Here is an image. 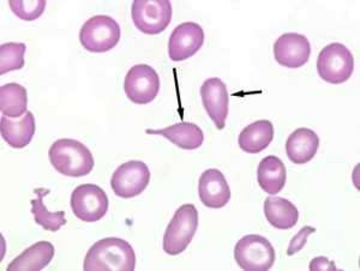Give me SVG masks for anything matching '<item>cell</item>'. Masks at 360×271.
<instances>
[{"label":"cell","mask_w":360,"mask_h":271,"mask_svg":"<svg viewBox=\"0 0 360 271\" xmlns=\"http://www.w3.org/2000/svg\"><path fill=\"white\" fill-rule=\"evenodd\" d=\"M28 94L18 83H8L0 88V111L11 119H20L27 113Z\"/></svg>","instance_id":"obj_22"},{"label":"cell","mask_w":360,"mask_h":271,"mask_svg":"<svg viewBox=\"0 0 360 271\" xmlns=\"http://www.w3.org/2000/svg\"><path fill=\"white\" fill-rule=\"evenodd\" d=\"M274 140V126L269 120H257L246 126L238 138L242 150L249 154H258L269 147Z\"/></svg>","instance_id":"obj_18"},{"label":"cell","mask_w":360,"mask_h":271,"mask_svg":"<svg viewBox=\"0 0 360 271\" xmlns=\"http://www.w3.org/2000/svg\"><path fill=\"white\" fill-rule=\"evenodd\" d=\"M127 99L137 105H147L155 100L160 91V77L152 66L139 64L132 66L124 81Z\"/></svg>","instance_id":"obj_9"},{"label":"cell","mask_w":360,"mask_h":271,"mask_svg":"<svg viewBox=\"0 0 360 271\" xmlns=\"http://www.w3.org/2000/svg\"><path fill=\"white\" fill-rule=\"evenodd\" d=\"M311 54V46L302 34L286 33L274 44V57L287 69H299L305 65Z\"/></svg>","instance_id":"obj_12"},{"label":"cell","mask_w":360,"mask_h":271,"mask_svg":"<svg viewBox=\"0 0 360 271\" xmlns=\"http://www.w3.org/2000/svg\"><path fill=\"white\" fill-rule=\"evenodd\" d=\"M286 179V167L278 157H264L258 164L257 181L264 192L278 194L285 187Z\"/></svg>","instance_id":"obj_21"},{"label":"cell","mask_w":360,"mask_h":271,"mask_svg":"<svg viewBox=\"0 0 360 271\" xmlns=\"http://www.w3.org/2000/svg\"><path fill=\"white\" fill-rule=\"evenodd\" d=\"M131 17L139 32L156 35L166 30L172 20V4L168 0H135Z\"/></svg>","instance_id":"obj_7"},{"label":"cell","mask_w":360,"mask_h":271,"mask_svg":"<svg viewBox=\"0 0 360 271\" xmlns=\"http://www.w3.org/2000/svg\"><path fill=\"white\" fill-rule=\"evenodd\" d=\"M150 181V171L142 161L132 160L120 164L113 173L111 186L115 196L132 198L147 189Z\"/></svg>","instance_id":"obj_10"},{"label":"cell","mask_w":360,"mask_h":271,"mask_svg":"<svg viewBox=\"0 0 360 271\" xmlns=\"http://www.w3.org/2000/svg\"><path fill=\"white\" fill-rule=\"evenodd\" d=\"M25 51L27 46L20 42H8L0 46V74L23 69Z\"/></svg>","instance_id":"obj_24"},{"label":"cell","mask_w":360,"mask_h":271,"mask_svg":"<svg viewBox=\"0 0 360 271\" xmlns=\"http://www.w3.org/2000/svg\"><path fill=\"white\" fill-rule=\"evenodd\" d=\"M198 228V211L193 204H184L176 210L164 235V251L167 255L183 253L193 242Z\"/></svg>","instance_id":"obj_3"},{"label":"cell","mask_w":360,"mask_h":271,"mask_svg":"<svg viewBox=\"0 0 360 271\" xmlns=\"http://www.w3.org/2000/svg\"><path fill=\"white\" fill-rule=\"evenodd\" d=\"M122 30L118 22L106 15L91 17L82 25L79 41L84 50L94 53H103L118 45Z\"/></svg>","instance_id":"obj_4"},{"label":"cell","mask_w":360,"mask_h":271,"mask_svg":"<svg viewBox=\"0 0 360 271\" xmlns=\"http://www.w3.org/2000/svg\"><path fill=\"white\" fill-rule=\"evenodd\" d=\"M316 232V228L310 226H305L299 230L298 233L292 238L290 246L287 249V255L293 256L298 253L299 251L303 250V247L307 245V238L310 235L314 234Z\"/></svg>","instance_id":"obj_26"},{"label":"cell","mask_w":360,"mask_h":271,"mask_svg":"<svg viewBox=\"0 0 360 271\" xmlns=\"http://www.w3.org/2000/svg\"><path fill=\"white\" fill-rule=\"evenodd\" d=\"M203 107L219 130L225 128L229 117V91L221 79L213 77L205 81L201 86Z\"/></svg>","instance_id":"obj_13"},{"label":"cell","mask_w":360,"mask_h":271,"mask_svg":"<svg viewBox=\"0 0 360 271\" xmlns=\"http://www.w3.org/2000/svg\"><path fill=\"white\" fill-rule=\"evenodd\" d=\"M205 42V30L195 22L176 27L169 37L168 55L173 62H183L200 51Z\"/></svg>","instance_id":"obj_11"},{"label":"cell","mask_w":360,"mask_h":271,"mask_svg":"<svg viewBox=\"0 0 360 271\" xmlns=\"http://www.w3.org/2000/svg\"><path fill=\"white\" fill-rule=\"evenodd\" d=\"M54 246L49 242H39L23 251L8 265V270H42L54 258Z\"/></svg>","instance_id":"obj_19"},{"label":"cell","mask_w":360,"mask_h":271,"mask_svg":"<svg viewBox=\"0 0 360 271\" xmlns=\"http://www.w3.org/2000/svg\"><path fill=\"white\" fill-rule=\"evenodd\" d=\"M148 135L162 136L168 140H171L176 147L185 149V150H193L198 149L203 144L205 135L200 126L193 123L174 124L172 126L160 130H150L148 128Z\"/></svg>","instance_id":"obj_17"},{"label":"cell","mask_w":360,"mask_h":271,"mask_svg":"<svg viewBox=\"0 0 360 271\" xmlns=\"http://www.w3.org/2000/svg\"><path fill=\"white\" fill-rule=\"evenodd\" d=\"M275 258L274 247L262 235H245L234 247V259L243 270H269L274 265Z\"/></svg>","instance_id":"obj_5"},{"label":"cell","mask_w":360,"mask_h":271,"mask_svg":"<svg viewBox=\"0 0 360 271\" xmlns=\"http://www.w3.org/2000/svg\"><path fill=\"white\" fill-rule=\"evenodd\" d=\"M136 267L135 251L127 240L105 238L86 252L83 269L86 271H132Z\"/></svg>","instance_id":"obj_1"},{"label":"cell","mask_w":360,"mask_h":271,"mask_svg":"<svg viewBox=\"0 0 360 271\" xmlns=\"http://www.w3.org/2000/svg\"><path fill=\"white\" fill-rule=\"evenodd\" d=\"M8 5L18 18L27 22L35 21L41 16L46 8L45 0H10Z\"/></svg>","instance_id":"obj_25"},{"label":"cell","mask_w":360,"mask_h":271,"mask_svg":"<svg viewBox=\"0 0 360 271\" xmlns=\"http://www.w3.org/2000/svg\"><path fill=\"white\" fill-rule=\"evenodd\" d=\"M49 157L56 171L66 177H84L94 168V157L89 149L71 138L56 140L49 148Z\"/></svg>","instance_id":"obj_2"},{"label":"cell","mask_w":360,"mask_h":271,"mask_svg":"<svg viewBox=\"0 0 360 271\" xmlns=\"http://www.w3.org/2000/svg\"><path fill=\"white\" fill-rule=\"evenodd\" d=\"M266 221L276 230H291L299 218L297 206L283 197H268L264 201Z\"/></svg>","instance_id":"obj_20"},{"label":"cell","mask_w":360,"mask_h":271,"mask_svg":"<svg viewBox=\"0 0 360 271\" xmlns=\"http://www.w3.org/2000/svg\"><path fill=\"white\" fill-rule=\"evenodd\" d=\"M35 130V118L32 112H27L25 117L17 120L5 115L1 117V137L11 148H25L33 140Z\"/></svg>","instance_id":"obj_15"},{"label":"cell","mask_w":360,"mask_h":271,"mask_svg":"<svg viewBox=\"0 0 360 271\" xmlns=\"http://www.w3.org/2000/svg\"><path fill=\"white\" fill-rule=\"evenodd\" d=\"M310 270H338L336 265L334 262L329 260L326 257H316L312 259L311 263H310Z\"/></svg>","instance_id":"obj_27"},{"label":"cell","mask_w":360,"mask_h":271,"mask_svg":"<svg viewBox=\"0 0 360 271\" xmlns=\"http://www.w3.org/2000/svg\"><path fill=\"white\" fill-rule=\"evenodd\" d=\"M108 197L100 186L83 184L74 190L70 204L75 216L83 222H98L107 214Z\"/></svg>","instance_id":"obj_8"},{"label":"cell","mask_w":360,"mask_h":271,"mask_svg":"<svg viewBox=\"0 0 360 271\" xmlns=\"http://www.w3.org/2000/svg\"><path fill=\"white\" fill-rule=\"evenodd\" d=\"M34 193L37 194L35 199H32V214L34 215V220L37 225L49 230V232H58L63 226L66 225L65 213L58 211V213H49L44 203V198L49 193V190L35 189Z\"/></svg>","instance_id":"obj_23"},{"label":"cell","mask_w":360,"mask_h":271,"mask_svg":"<svg viewBox=\"0 0 360 271\" xmlns=\"http://www.w3.org/2000/svg\"><path fill=\"white\" fill-rule=\"evenodd\" d=\"M319 138L311 128H300L292 132L286 142V154L295 164H305L315 157Z\"/></svg>","instance_id":"obj_16"},{"label":"cell","mask_w":360,"mask_h":271,"mask_svg":"<svg viewBox=\"0 0 360 271\" xmlns=\"http://www.w3.org/2000/svg\"><path fill=\"white\" fill-rule=\"evenodd\" d=\"M198 196L207 208H224L231 199V189L222 172L212 168L202 173L198 181Z\"/></svg>","instance_id":"obj_14"},{"label":"cell","mask_w":360,"mask_h":271,"mask_svg":"<svg viewBox=\"0 0 360 271\" xmlns=\"http://www.w3.org/2000/svg\"><path fill=\"white\" fill-rule=\"evenodd\" d=\"M354 71V58L346 46L334 42L321 51L317 59L319 77L332 84L347 82Z\"/></svg>","instance_id":"obj_6"}]
</instances>
